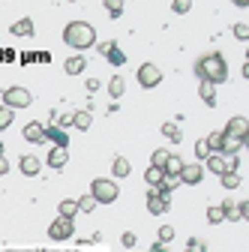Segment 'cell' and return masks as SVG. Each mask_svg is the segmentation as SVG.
Wrapping results in <instances>:
<instances>
[{"label": "cell", "instance_id": "obj_1", "mask_svg": "<svg viewBox=\"0 0 249 252\" xmlns=\"http://www.w3.org/2000/svg\"><path fill=\"white\" fill-rule=\"evenodd\" d=\"M195 75H198V81H207V84H225L228 81V60L219 51L201 54L195 60Z\"/></svg>", "mask_w": 249, "mask_h": 252}, {"label": "cell", "instance_id": "obj_2", "mask_svg": "<svg viewBox=\"0 0 249 252\" xmlns=\"http://www.w3.org/2000/svg\"><path fill=\"white\" fill-rule=\"evenodd\" d=\"M63 42L81 54V51H87V48L96 45V30H93L90 21H69L63 27Z\"/></svg>", "mask_w": 249, "mask_h": 252}, {"label": "cell", "instance_id": "obj_3", "mask_svg": "<svg viewBox=\"0 0 249 252\" xmlns=\"http://www.w3.org/2000/svg\"><path fill=\"white\" fill-rule=\"evenodd\" d=\"M90 195L96 198V204H114L120 198V186L114 177H96L90 183Z\"/></svg>", "mask_w": 249, "mask_h": 252}, {"label": "cell", "instance_id": "obj_4", "mask_svg": "<svg viewBox=\"0 0 249 252\" xmlns=\"http://www.w3.org/2000/svg\"><path fill=\"white\" fill-rule=\"evenodd\" d=\"M30 102H33V93H30L27 87L12 84V87H6V90H3V105H6V108H12V111L27 108Z\"/></svg>", "mask_w": 249, "mask_h": 252}, {"label": "cell", "instance_id": "obj_5", "mask_svg": "<svg viewBox=\"0 0 249 252\" xmlns=\"http://www.w3.org/2000/svg\"><path fill=\"white\" fill-rule=\"evenodd\" d=\"M135 78H138V84L144 90H153V87L162 84V69L156 66V63H141L138 72H135Z\"/></svg>", "mask_w": 249, "mask_h": 252}, {"label": "cell", "instance_id": "obj_6", "mask_svg": "<svg viewBox=\"0 0 249 252\" xmlns=\"http://www.w3.org/2000/svg\"><path fill=\"white\" fill-rule=\"evenodd\" d=\"M222 219L228 222H240V219H249V201H222Z\"/></svg>", "mask_w": 249, "mask_h": 252}, {"label": "cell", "instance_id": "obj_7", "mask_svg": "<svg viewBox=\"0 0 249 252\" xmlns=\"http://www.w3.org/2000/svg\"><path fill=\"white\" fill-rule=\"evenodd\" d=\"M72 234H75V222H72V219L57 216L54 222L48 225V237H51V240H69Z\"/></svg>", "mask_w": 249, "mask_h": 252}, {"label": "cell", "instance_id": "obj_8", "mask_svg": "<svg viewBox=\"0 0 249 252\" xmlns=\"http://www.w3.org/2000/svg\"><path fill=\"white\" fill-rule=\"evenodd\" d=\"M177 180L186 183V186H198V183L204 180V165H201V162H183Z\"/></svg>", "mask_w": 249, "mask_h": 252}, {"label": "cell", "instance_id": "obj_9", "mask_svg": "<svg viewBox=\"0 0 249 252\" xmlns=\"http://www.w3.org/2000/svg\"><path fill=\"white\" fill-rule=\"evenodd\" d=\"M168 207H171V198L168 195H159L156 189H147V210L153 213V216H162V213H168Z\"/></svg>", "mask_w": 249, "mask_h": 252}, {"label": "cell", "instance_id": "obj_10", "mask_svg": "<svg viewBox=\"0 0 249 252\" xmlns=\"http://www.w3.org/2000/svg\"><path fill=\"white\" fill-rule=\"evenodd\" d=\"M225 135H234V138H243V141H249V120L246 117H231L228 123H225V129H222Z\"/></svg>", "mask_w": 249, "mask_h": 252}, {"label": "cell", "instance_id": "obj_11", "mask_svg": "<svg viewBox=\"0 0 249 252\" xmlns=\"http://www.w3.org/2000/svg\"><path fill=\"white\" fill-rule=\"evenodd\" d=\"M45 141H51V147H69L66 129H60L57 123H48V126H45Z\"/></svg>", "mask_w": 249, "mask_h": 252}, {"label": "cell", "instance_id": "obj_12", "mask_svg": "<svg viewBox=\"0 0 249 252\" xmlns=\"http://www.w3.org/2000/svg\"><path fill=\"white\" fill-rule=\"evenodd\" d=\"M18 168H21V174H24V177H36V174L42 171V159H39V156L24 153L21 159H18Z\"/></svg>", "mask_w": 249, "mask_h": 252}, {"label": "cell", "instance_id": "obj_13", "mask_svg": "<svg viewBox=\"0 0 249 252\" xmlns=\"http://www.w3.org/2000/svg\"><path fill=\"white\" fill-rule=\"evenodd\" d=\"M48 168H54V171H60V168H66V162H69V147H51V153H48Z\"/></svg>", "mask_w": 249, "mask_h": 252}, {"label": "cell", "instance_id": "obj_14", "mask_svg": "<svg viewBox=\"0 0 249 252\" xmlns=\"http://www.w3.org/2000/svg\"><path fill=\"white\" fill-rule=\"evenodd\" d=\"M24 141H30V144H42L45 141V126L42 123H36V120H30L27 126H24Z\"/></svg>", "mask_w": 249, "mask_h": 252}, {"label": "cell", "instance_id": "obj_15", "mask_svg": "<svg viewBox=\"0 0 249 252\" xmlns=\"http://www.w3.org/2000/svg\"><path fill=\"white\" fill-rule=\"evenodd\" d=\"M204 171H213L216 177L225 174V153H207V159H204Z\"/></svg>", "mask_w": 249, "mask_h": 252}, {"label": "cell", "instance_id": "obj_16", "mask_svg": "<svg viewBox=\"0 0 249 252\" xmlns=\"http://www.w3.org/2000/svg\"><path fill=\"white\" fill-rule=\"evenodd\" d=\"M33 30H36V27H33V18H18V21L9 27V33H12V36H21V39H24V36L30 39V36H33Z\"/></svg>", "mask_w": 249, "mask_h": 252}, {"label": "cell", "instance_id": "obj_17", "mask_svg": "<svg viewBox=\"0 0 249 252\" xmlns=\"http://www.w3.org/2000/svg\"><path fill=\"white\" fill-rule=\"evenodd\" d=\"M84 69H87L84 54H72V57H66V63H63V72H66V75H81Z\"/></svg>", "mask_w": 249, "mask_h": 252}, {"label": "cell", "instance_id": "obj_18", "mask_svg": "<svg viewBox=\"0 0 249 252\" xmlns=\"http://www.w3.org/2000/svg\"><path fill=\"white\" fill-rule=\"evenodd\" d=\"M111 174H114V180L129 177V174H132V165H129L126 156H114V162H111Z\"/></svg>", "mask_w": 249, "mask_h": 252}, {"label": "cell", "instance_id": "obj_19", "mask_svg": "<svg viewBox=\"0 0 249 252\" xmlns=\"http://www.w3.org/2000/svg\"><path fill=\"white\" fill-rule=\"evenodd\" d=\"M222 135H225V132H222ZM243 144H246L243 138H234V135H225V138H222V150H219V153H225V156H237V153L243 150Z\"/></svg>", "mask_w": 249, "mask_h": 252}, {"label": "cell", "instance_id": "obj_20", "mask_svg": "<svg viewBox=\"0 0 249 252\" xmlns=\"http://www.w3.org/2000/svg\"><path fill=\"white\" fill-rule=\"evenodd\" d=\"M198 96H201V102H204V105H210V108H213V105H216V84L201 81V84H198Z\"/></svg>", "mask_w": 249, "mask_h": 252}, {"label": "cell", "instance_id": "obj_21", "mask_svg": "<svg viewBox=\"0 0 249 252\" xmlns=\"http://www.w3.org/2000/svg\"><path fill=\"white\" fill-rule=\"evenodd\" d=\"M75 213H78L75 198H63V201L57 204V216H63V219H75Z\"/></svg>", "mask_w": 249, "mask_h": 252}, {"label": "cell", "instance_id": "obj_22", "mask_svg": "<svg viewBox=\"0 0 249 252\" xmlns=\"http://www.w3.org/2000/svg\"><path fill=\"white\" fill-rule=\"evenodd\" d=\"M123 93H126V81H123V75H114V78L108 81V96H111V99H120Z\"/></svg>", "mask_w": 249, "mask_h": 252}, {"label": "cell", "instance_id": "obj_23", "mask_svg": "<svg viewBox=\"0 0 249 252\" xmlns=\"http://www.w3.org/2000/svg\"><path fill=\"white\" fill-rule=\"evenodd\" d=\"M105 60L111 63V66H123V63H126V54H123V48H120V45L114 42V45H111V48L105 51Z\"/></svg>", "mask_w": 249, "mask_h": 252}, {"label": "cell", "instance_id": "obj_24", "mask_svg": "<svg viewBox=\"0 0 249 252\" xmlns=\"http://www.w3.org/2000/svg\"><path fill=\"white\" fill-rule=\"evenodd\" d=\"M159 132H162L168 141H174V144H180V141H183V132H180V126H177V123H171V120H168V123H162V129H159Z\"/></svg>", "mask_w": 249, "mask_h": 252}, {"label": "cell", "instance_id": "obj_25", "mask_svg": "<svg viewBox=\"0 0 249 252\" xmlns=\"http://www.w3.org/2000/svg\"><path fill=\"white\" fill-rule=\"evenodd\" d=\"M90 123H93L90 111H72V126H75V129L87 132V129H90Z\"/></svg>", "mask_w": 249, "mask_h": 252}, {"label": "cell", "instance_id": "obj_26", "mask_svg": "<svg viewBox=\"0 0 249 252\" xmlns=\"http://www.w3.org/2000/svg\"><path fill=\"white\" fill-rule=\"evenodd\" d=\"M180 168H183V159H180V156H177V153H171V156H168V162H165V168H162V171H165V177H177V174H180Z\"/></svg>", "mask_w": 249, "mask_h": 252}, {"label": "cell", "instance_id": "obj_27", "mask_svg": "<svg viewBox=\"0 0 249 252\" xmlns=\"http://www.w3.org/2000/svg\"><path fill=\"white\" fill-rule=\"evenodd\" d=\"M75 204H78V213H93L99 204H96V198H93L90 192L87 195H81V198H75Z\"/></svg>", "mask_w": 249, "mask_h": 252}, {"label": "cell", "instance_id": "obj_28", "mask_svg": "<svg viewBox=\"0 0 249 252\" xmlns=\"http://www.w3.org/2000/svg\"><path fill=\"white\" fill-rule=\"evenodd\" d=\"M162 177H165V171H162V168H156V165H147V171H144V180H147L150 186H159V183H162Z\"/></svg>", "mask_w": 249, "mask_h": 252}, {"label": "cell", "instance_id": "obj_29", "mask_svg": "<svg viewBox=\"0 0 249 252\" xmlns=\"http://www.w3.org/2000/svg\"><path fill=\"white\" fill-rule=\"evenodd\" d=\"M222 138H225V135H222V129H216V132H210V135L204 138V141H207V147H210V153H219V150H222Z\"/></svg>", "mask_w": 249, "mask_h": 252}, {"label": "cell", "instance_id": "obj_30", "mask_svg": "<svg viewBox=\"0 0 249 252\" xmlns=\"http://www.w3.org/2000/svg\"><path fill=\"white\" fill-rule=\"evenodd\" d=\"M168 156H171V150H165V147H159V150H153V156H150V165H156V168H165V162H168Z\"/></svg>", "mask_w": 249, "mask_h": 252}, {"label": "cell", "instance_id": "obj_31", "mask_svg": "<svg viewBox=\"0 0 249 252\" xmlns=\"http://www.w3.org/2000/svg\"><path fill=\"white\" fill-rule=\"evenodd\" d=\"M12 120H15V111H12V108H6V105H0V132L9 129Z\"/></svg>", "mask_w": 249, "mask_h": 252}, {"label": "cell", "instance_id": "obj_32", "mask_svg": "<svg viewBox=\"0 0 249 252\" xmlns=\"http://www.w3.org/2000/svg\"><path fill=\"white\" fill-rule=\"evenodd\" d=\"M219 183H222L225 189H237V186H240V174H237V171H225V174H219Z\"/></svg>", "mask_w": 249, "mask_h": 252}, {"label": "cell", "instance_id": "obj_33", "mask_svg": "<svg viewBox=\"0 0 249 252\" xmlns=\"http://www.w3.org/2000/svg\"><path fill=\"white\" fill-rule=\"evenodd\" d=\"M102 3H105V9H108L111 18H120L123 15V3H126V0H102Z\"/></svg>", "mask_w": 249, "mask_h": 252}, {"label": "cell", "instance_id": "obj_34", "mask_svg": "<svg viewBox=\"0 0 249 252\" xmlns=\"http://www.w3.org/2000/svg\"><path fill=\"white\" fill-rule=\"evenodd\" d=\"M231 33H234V39L246 42V39H249V24H246V21H237V24L231 27Z\"/></svg>", "mask_w": 249, "mask_h": 252}, {"label": "cell", "instance_id": "obj_35", "mask_svg": "<svg viewBox=\"0 0 249 252\" xmlns=\"http://www.w3.org/2000/svg\"><path fill=\"white\" fill-rule=\"evenodd\" d=\"M174 234H177V231H174L171 225H162V228L156 231V243H165V246H168V243L174 240Z\"/></svg>", "mask_w": 249, "mask_h": 252}, {"label": "cell", "instance_id": "obj_36", "mask_svg": "<svg viewBox=\"0 0 249 252\" xmlns=\"http://www.w3.org/2000/svg\"><path fill=\"white\" fill-rule=\"evenodd\" d=\"M192 9V0H171V12L174 15H186Z\"/></svg>", "mask_w": 249, "mask_h": 252}, {"label": "cell", "instance_id": "obj_37", "mask_svg": "<svg viewBox=\"0 0 249 252\" xmlns=\"http://www.w3.org/2000/svg\"><path fill=\"white\" fill-rule=\"evenodd\" d=\"M207 222H210V225H219V222H222V207H219V204L207 207Z\"/></svg>", "mask_w": 249, "mask_h": 252}, {"label": "cell", "instance_id": "obj_38", "mask_svg": "<svg viewBox=\"0 0 249 252\" xmlns=\"http://www.w3.org/2000/svg\"><path fill=\"white\" fill-rule=\"evenodd\" d=\"M186 249H189V252H207V243L201 237H189V240H186Z\"/></svg>", "mask_w": 249, "mask_h": 252}, {"label": "cell", "instance_id": "obj_39", "mask_svg": "<svg viewBox=\"0 0 249 252\" xmlns=\"http://www.w3.org/2000/svg\"><path fill=\"white\" fill-rule=\"evenodd\" d=\"M207 153H210L207 141H204V138H201V141H195V156H198V162H201V159H207Z\"/></svg>", "mask_w": 249, "mask_h": 252}, {"label": "cell", "instance_id": "obj_40", "mask_svg": "<svg viewBox=\"0 0 249 252\" xmlns=\"http://www.w3.org/2000/svg\"><path fill=\"white\" fill-rule=\"evenodd\" d=\"M120 243H123V246H126V249H132V246L138 243V237H135L132 231H123V237H120Z\"/></svg>", "mask_w": 249, "mask_h": 252}, {"label": "cell", "instance_id": "obj_41", "mask_svg": "<svg viewBox=\"0 0 249 252\" xmlns=\"http://www.w3.org/2000/svg\"><path fill=\"white\" fill-rule=\"evenodd\" d=\"M111 45H114V39H105V42H96V45H93V48H96V51H99V54L105 57V51H108Z\"/></svg>", "mask_w": 249, "mask_h": 252}, {"label": "cell", "instance_id": "obj_42", "mask_svg": "<svg viewBox=\"0 0 249 252\" xmlns=\"http://www.w3.org/2000/svg\"><path fill=\"white\" fill-rule=\"evenodd\" d=\"M3 174H9V159L0 153V177H3Z\"/></svg>", "mask_w": 249, "mask_h": 252}, {"label": "cell", "instance_id": "obj_43", "mask_svg": "<svg viewBox=\"0 0 249 252\" xmlns=\"http://www.w3.org/2000/svg\"><path fill=\"white\" fill-rule=\"evenodd\" d=\"M87 90H90V93L99 90V81H96V78H87Z\"/></svg>", "mask_w": 249, "mask_h": 252}, {"label": "cell", "instance_id": "obj_44", "mask_svg": "<svg viewBox=\"0 0 249 252\" xmlns=\"http://www.w3.org/2000/svg\"><path fill=\"white\" fill-rule=\"evenodd\" d=\"M150 252H168V249H165V243H153V246H150Z\"/></svg>", "mask_w": 249, "mask_h": 252}, {"label": "cell", "instance_id": "obj_45", "mask_svg": "<svg viewBox=\"0 0 249 252\" xmlns=\"http://www.w3.org/2000/svg\"><path fill=\"white\" fill-rule=\"evenodd\" d=\"M231 3H234L237 9H246V6H249V0H231Z\"/></svg>", "mask_w": 249, "mask_h": 252}, {"label": "cell", "instance_id": "obj_46", "mask_svg": "<svg viewBox=\"0 0 249 252\" xmlns=\"http://www.w3.org/2000/svg\"><path fill=\"white\" fill-rule=\"evenodd\" d=\"M0 153H3V141H0Z\"/></svg>", "mask_w": 249, "mask_h": 252}, {"label": "cell", "instance_id": "obj_47", "mask_svg": "<svg viewBox=\"0 0 249 252\" xmlns=\"http://www.w3.org/2000/svg\"><path fill=\"white\" fill-rule=\"evenodd\" d=\"M183 252H189V249H183Z\"/></svg>", "mask_w": 249, "mask_h": 252}]
</instances>
